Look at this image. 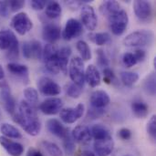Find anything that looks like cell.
Wrapping results in <instances>:
<instances>
[{"mask_svg":"<svg viewBox=\"0 0 156 156\" xmlns=\"http://www.w3.org/2000/svg\"><path fill=\"white\" fill-rule=\"evenodd\" d=\"M13 116V121L19 124L23 130L31 136H37L41 130V123L38 120L37 110L34 105L27 101H22L19 104V111Z\"/></svg>","mask_w":156,"mask_h":156,"instance_id":"cell-1","label":"cell"},{"mask_svg":"<svg viewBox=\"0 0 156 156\" xmlns=\"http://www.w3.org/2000/svg\"><path fill=\"white\" fill-rule=\"evenodd\" d=\"M154 33L150 30H137L127 35L123 38L126 47H144L151 45L154 41Z\"/></svg>","mask_w":156,"mask_h":156,"instance_id":"cell-2","label":"cell"},{"mask_svg":"<svg viewBox=\"0 0 156 156\" xmlns=\"http://www.w3.org/2000/svg\"><path fill=\"white\" fill-rule=\"evenodd\" d=\"M108 18H109L110 28L114 35L121 36L125 32L129 23L128 14L125 10L121 9L120 11L112 15Z\"/></svg>","mask_w":156,"mask_h":156,"instance_id":"cell-3","label":"cell"},{"mask_svg":"<svg viewBox=\"0 0 156 156\" xmlns=\"http://www.w3.org/2000/svg\"><path fill=\"white\" fill-rule=\"evenodd\" d=\"M69 73L72 82L83 88L85 82V70L83 60L80 57H74L71 59L69 68Z\"/></svg>","mask_w":156,"mask_h":156,"instance_id":"cell-4","label":"cell"},{"mask_svg":"<svg viewBox=\"0 0 156 156\" xmlns=\"http://www.w3.org/2000/svg\"><path fill=\"white\" fill-rule=\"evenodd\" d=\"M0 101L6 112L11 115L16 113V101L5 81H0Z\"/></svg>","mask_w":156,"mask_h":156,"instance_id":"cell-5","label":"cell"},{"mask_svg":"<svg viewBox=\"0 0 156 156\" xmlns=\"http://www.w3.org/2000/svg\"><path fill=\"white\" fill-rule=\"evenodd\" d=\"M12 27L21 36L26 35L33 27V23L27 13L20 12L13 16L11 19Z\"/></svg>","mask_w":156,"mask_h":156,"instance_id":"cell-6","label":"cell"},{"mask_svg":"<svg viewBox=\"0 0 156 156\" xmlns=\"http://www.w3.org/2000/svg\"><path fill=\"white\" fill-rule=\"evenodd\" d=\"M80 18H81V23L88 30L90 31L95 30L98 25V18L95 14L94 8L91 5H82L81 12H80Z\"/></svg>","mask_w":156,"mask_h":156,"instance_id":"cell-7","label":"cell"},{"mask_svg":"<svg viewBox=\"0 0 156 156\" xmlns=\"http://www.w3.org/2000/svg\"><path fill=\"white\" fill-rule=\"evenodd\" d=\"M39 91L46 96H57L60 93V86L48 77H41L37 80Z\"/></svg>","mask_w":156,"mask_h":156,"instance_id":"cell-8","label":"cell"},{"mask_svg":"<svg viewBox=\"0 0 156 156\" xmlns=\"http://www.w3.org/2000/svg\"><path fill=\"white\" fill-rule=\"evenodd\" d=\"M22 52H23V56L27 59H31V58L41 59L43 48L40 42H38L37 40L26 41L23 43Z\"/></svg>","mask_w":156,"mask_h":156,"instance_id":"cell-9","label":"cell"},{"mask_svg":"<svg viewBox=\"0 0 156 156\" xmlns=\"http://www.w3.org/2000/svg\"><path fill=\"white\" fill-rule=\"evenodd\" d=\"M82 31V24L75 18H70L66 23V26L62 33V37L65 40H71L73 38L80 37Z\"/></svg>","mask_w":156,"mask_h":156,"instance_id":"cell-10","label":"cell"},{"mask_svg":"<svg viewBox=\"0 0 156 156\" xmlns=\"http://www.w3.org/2000/svg\"><path fill=\"white\" fill-rule=\"evenodd\" d=\"M84 113V105L80 103L76 108H66L60 111V119L68 124L74 123L80 118L83 116Z\"/></svg>","mask_w":156,"mask_h":156,"instance_id":"cell-11","label":"cell"},{"mask_svg":"<svg viewBox=\"0 0 156 156\" xmlns=\"http://www.w3.org/2000/svg\"><path fill=\"white\" fill-rule=\"evenodd\" d=\"M62 101L59 98H49L39 105V110L47 115H55L62 110Z\"/></svg>","mask_w":156,"mask_h":156,"instance_id":"cell-12","label":"cell"},{"mask_svg":"<svg viewBox=\"0 0 156 156\" xmlns=\"http://www.w3.org/2000/svg\"><path fill=\"white\" fill-rule=\"evenodd\" d=\"M133 10L135 16L140 20H148L152 16L153 7L149 1L136 0L133 3Z\"/></svg>","mask_w":156,"mask_h":156,"instance_id":"cell-13","label":"cell"},{"mask_svg":"<svg viewBox=\"0 0 156 156\" xmlns=\"http://www.w3.org/2000/svg\"><path fill=\"white\" fill-rule=\"evenodd\" d=\"M16 46H19V44L13 31L9 29H4L0 31V49L1 50L7 51Z\"/></svg>","mask_w":156,"mask_h":156,"instance_id":"cell-14","label":"cell"},{"mask_svg":"<svg viewBox=\"0 0 156 156\" xmlns=\"http://www.w3.org/2000/svg\"><path fill=\"white\" fill-rule=\"evenodd\" d=\"M94 152L97 156H108L113 150L114 143L112 136L101 139V140H95L94 142Z\"/></svg>","mask_w":156,"mask_h":156,"instance_id":"cell-15","label":"cell"},{"mask_svg":"<svg viewBox=\"0 0 156 156\" xmlns=\"http://www.w3.org/2000/svg\"><path fill=\"white\" fill-rule=\"evenodd\" d=\"M42 36L44 40L48 42V44H53L60 38L61 31L60 27L53 23H48L44 26Z\"/></svg>","mask_w":156,"mask_h":156,"instance_id":"cell-16","label":"cell"},{"mask_svg":"<svg viewBox=\"0 0 156 156\" xmlns=\"http://www.w3.org/2000/svg\"><path fill=\"white\" fill-rule=\"evenodd\" d=\"M0 144L11 156H21L24 153V146L4 136H0Z\"/></svg>","mask_w":156,"mask_h":156,"instance_id":"cell-17","label":"cell"},{"mask_svg":"<svg viewBox=\"0 0 156 156\" xmlns=\"http://www.w3.org/2000/svg\"><path fill=\"white\" fill-rule=\"evenodd\" d=\"M90 101V104L92 107L103 109L110 103L111 99H110L109 94L106 91L99 90H95L91 93Z\"/></svg>","mask_w":156,"mask_h":156,"instance_id":"cell-18","label":"cell"},{"mask_svg":"<svg viewBox=\"0 0 156 156\" xmlns=\"http://www.w3.org/2000/svg\"><path fill=\"white\" fill-rule=\"evenodd\" d=\"M71 137H72L73 141L80 143V144L89 143L92 138L91 133H90V130L86 125L76 126L71 133Z\"/></svg>","mask_w":156,"mask_h":156,"instance_id":"cell-19","label":"cell"},{"mask_svg":"<svg viewBox=\"0 0 156 156\" xmlns=\"http://www.w3.org/2000/svg\"><path fill=\"white\" fill-rule=\"evenodd\" d=\"M47 129L50 133L61 139H64L69 134L68 129L65 128L62 123L56 119H50L47 122Z\"/></svg>","mask_w":156,"mask_h":156,"instance_id":"cell-20","label":"cell"},{"mask_svg":"<svg viewBox=\"0 0 156 156\" xmlns=\"http://www.w3.org/2000/svg\"><path fill=\"white\" fill-rule=\"evenodd\" d=\"M70 55H71V48L68 46L63 47L60 49H58L57 51V58H58L59 70L65 75L68 73V62Z\"/></svg>","mask_w":156,"mask_h":156,"instance_id":"cell-21","label":"cell"},{"mask_svg":"<svg viewBox=\"0 0 156 156\" xmlns=\"http://www.w3.org/2000/svg\"><path fill=\"white\" fill-rule=\"evenodd\" d=\"M101 74L97 67L89 65L85 70V81H87L90 87L95 88L101 84Z\"/></svg>","mask_w":156,"mask_h":156,"instance_id":"cell-22","label":"cell"},{"mask_svg":"<svg viewBox=\"0 0 156 156\" xmlns=\"http://www.w3.org/2000/svg\"><path fill=\"white\" fill-rule=\"evenodd\" d=\"M7 69L11 74L26 80V83H27V81H28V69L27 66L19 64V63L11 62V63L7 64Z\"/></svg>","mask_w":156,"mask_h":156,"instance_id":"cell-23","label":"cell"},{"mask_svg":"<svg viewBox=\"0 0 156 156\" xmlns=\"http://www.w3.org/2000/svg\"><path fill=\"white\" fill-rule=\"evenodd\" d=\"M0 132L2 133V136L8 138V139H21L22 135L21 133L13 125L9 123H2L0 126Z\"/></svg>","mask_w":156,"mask_h":156,"instance_id":"cell-24","label":"cell"},{"mask_svg":"<svg viewBox=\"0 0 156 156\" xmlns=\"http://www.w3.org/2000/svg\"><path fill=\"white\" fill-rule=\"evenodd\" d=\"M121 9H122L121 5L117 1H106V2H103L100 6L101 13L108 17L117 13Z\"/></svg>","mask_w":156,"mask_h":156,"instance_id":"cell-25","label":"cell"},{"mask_svg":"<svg viewBox=\"0 0 156 156\" xmlns=\"http://www.w3.org/2000/svg\"><path fill=\"white\" fill-rule=\"evenodd\" d=\"M91 137L95 140H101L111 136L109 130L102 124H95L90 129Z\"/></svg>","mask_w":156,"mask_h":156,"instance_id":"cell-26","label":"cell"},{"mask_svg":"<svg viewBox=\"0 0 156 156\" xmlns=\"http://www.w3.org/2000/svg\"><path fill=\"white\" fill-rule=\"evenodd\" d=\"M132 111L138 118H145L149 112V107L143 101H133L132 103Z\"/></svg>","mask_w":156,"mask_h":156,"instance_id":"cell-27","label":"cell"},{"mask_svg":"<svg viewBox=\"0 0 156 156\" xmlns=\"http://www.w3.org/2000/svg\"><path fill=\"white\" fill-rule=\"evenodd\" d=\"M61 11L62 10H61L60 5L58 2L51 1L47 4L45 14L48 17L55 19V18H58L61 15Z\"/></svg>","mask_w":156,"mask_h":156,"instance_id":"cell-28","label":"cell"},{"mask_svg":"<svg viewBox=\"0 0 156 156\" xmlns=\"http://www.w3.org/2000/svg\"><path fill=\"white\" fill-rule=\"evenodd\" d=\"M89 38L93 41L95 44L99 46L106 45L111 41V36L107 32H101V33H93L89 34Z\"/></svg>","mask_w":156,"mask_h":156,"instance_id":"cell-29","label":"cell"},{"mask_svg":"<svg viewBox=\"0 0 156 156\" xmlns=\"http://www.w3.org/2000/svg\"><path fill=\"white\" fill-rule=\"evenodd\" d=\"M77 49L80 54V58L82 60H90L91 58V52L89 45L84 40H80L76 44Z\"/></svg>","mask_w":156,"mask_h":156,"instance_id":"cell-30","label":"cell"},{"mask_svg":"<svg viewBox=\"0 0 156 156\" xmlns=\"http://www.w3.org/2000/svg\"><path fill=\"white\" fill-rule=\"evenodd\" d=\"M121 79L124 85L131 87L137 82L139 80V75L136 72L132 71H122L121 73Z\"/></svg>","mask_w":156,"mask_h":156,"instance_id":"cell-31","label":"cell"},{"mask_svg":"<svg viewBox=\"0 0 156 156\" xmlns=\"http://www.w3.org/2000/svg\"><path fill=\"white\" fill-rule=\"evenodd\" d=\"M144 89L145 90V92L151 96H154L155 95V90H156V86H155V75L154 73L150 74L144 83Z\"/></svg>","mask_w":156,"mask_h":156,"instance_id":"cell-32","label":"cell"},{"mask_svg":"<svg viewBox=\"0 0 156 156\" xmlns=\"http://www.w3.org/2000/svg\"><path fill=\"white\" fill-rule=\"evenodd\" d=\"M45 66H46V69H48V71L52 73V74H58L60 72L57 54L47 58V59H45Z\"/></svg>","mask_w":156,"mask_h":156,"instance_id":"cell-33","label":"cell"},{"mask_svg":"<svg viewBox=\"0 0 156 156\" xmlns=\"http://www.w3.org/2000/svg\"><path fill=\"white\" fill-rule=\"evenodd\" d=\"M42 145L44 146V148L46 149V151L48 153V154L50 156H63V153L61 149L56 144L44 141L42 142Z\"/></svg>","mask_w":156,"mask_h":156,"instance_id":"cell-34","label":"cell"},{"mask_svg":"<svg viewBox=\"0 0 156 156\" xmlns=\"http://www.w3.org/2000/svg\"><path fill=\"white\" fill-rule=\"evenodd\" d=\"M24 96L26 98V101L32 104L35 105L37 101H38V93L37 90L34 88H27L24 90Z\"/></svg>","mask_w":156,"mask_h":156,"instance_id":"cell-35","label":"cell"},{"mask_svg":"<svg viewBox=\"0 0 156 156\" xmlns=\"http://www.w3.org/2000/svg\"><path fill=\"white\" fill-rule=\"evenodd\" d=\"M81 92H82V87H80L73 82L67 85L66 93L69 97H70L72 99H78L80 96Z\"/></svg>","mask_w":156,"mask_h":156,"instance_id":"cell-36","label":"cell"},{"mask_svg":"<svg viewBox=\"0 0 156 156\" xmlns=\"http://www.w3.org/2000/svg\"><path fill=\"white\" fill-rule=\"evenodd\" d=\"M63 146L66 154L68 155H72L75 151V144L71 137V135H68L63 139Z\"/></svg>","mask_w":156,"mask_h":156,"instance_id":"cell-37","label":"cell"},{"mask_svg":"<svg viewBox=\"0 0 156 156\" xmlns=\"http://www.w3.org/2000/svg\"><path fill=\"white\" fill-rule=\"evenodd\" d=\"M57 51H58V48L55 47V45L53 44H47L44 48H43V52H42V58L45 59L54 56L57 54Z\"/></svg>","mask_w":156,"mask_h":156,"instance_id":"cell-38","label":"cell"},{"mask_svg":"<svg viewBox=\"0 0 156 156\" xmlns=\"http://www.w3.org/2000/svg\"><path fill=\"white\" fill-rule=\"evenodd\" d=\"M104 113H105V111L103 109L95 108V107L91 106V108H90L88 110L87 118L91 119V120H96V119H99L100 117H101Z\"/></svg>","mask_w":156,"mask_h":156,"instance_id":"cell-39","label":"cell"},{"mask_svg":"<svg viewBox=\"0 0 156 156\" xmlns=\"http://www.w3.org/2000/svg\"><path fill=\"white\" fill-rule=\"evenodd\" d=\"M122 63L126 68H132L137 63V61H136V59L134 58V55L133 53L126 52L122 56Z\"/></svg>","mask_w":156,"mask_h":156,"instance_id":"cell-40","label":"cell"},{"mask_svg":"<svg viewBox=\"0 0 156 156\" xmlns=\"http://www.w3.org/2000/svg\"><path fill=\"white\" fill-rule=\"evenodd\" d=\"M97 58H98V64L101 68H108L109 67V59L102 49L97 50Z\"/></svg>","mask_w":156,"mask_h":156,"instance_id":"cell-41","label":"cell"},{"mask_svg":"<svg viewBox=\"0 0 156 156\" xmlns=\"http://www.w3.org/2000/svg\"><path fill=\"white\" fill-rule=\"evenodd\" d=\"M147 133L151 136L153 140H154L156 137V117L155 115H153L150 121L147 123Z\"/></svg>","mask_w":156,"mask_h":156,"instance_id":"cell-42","label":"cell"},{"mask_svg":"<svg viewBox=\"0 0 156 156\" xmlns=\"http://www.w3.org/2000/svg\"><path fill=\"white\" fill-rule=\"evenodd\" d=\"M103 75H104V80L107 83H116L117 82V79L116 76L113 72L112 69H111L110 68H105L103 69Z\"/></svg>","mask_w":156,"mask_h":156,"instance_id":"cell-43","label":"cell"},{"mask_svg":"<svg viewBox=\"0 0 156 156\" xmlns=\"http://www.w3.org/2000/svg\"><path fill=\"white\" fill-rule=\"evenodd\" d=\"M7 5H8V8L12 11V12H16L18 10H20L24 5H25V1L22 0H12V1H7Z\"/></svg>","mask_w":156,"mask_h":156,"instance_id":"cell-44","label":"cell"},{"mask_svg":"<svg viewBox=\"0 0 156 156\" xmlns=\"http://www.w3.org/2000/svg\"><path fill=\"white\" fill-rule=\"evenodd\" d=\"M30 5H31L33 9L41 10L47 5V1H45V0H32L30 2Z\"/></svg>","mask_w":156,"mask_h":156,"instance_id":"cell-45","label":"cell"},{"mask_svg":"<svg viewBox=\"0 0 156 156\" xmlns=\"http://www.w3.org/2000/svg\"><path fill=\"white\" fill-rule=\"evenodd\" d=\"M134 58L137 62H143L146 58V52L144 49L138 48L134 51Z\"/></svg>","mask_w":156,"mask_h":156,"instance_id":"cell-46","label":"cell"},{"mask_svg":"<svg viewBox=\"0 0 156 156\" xmlns=\"http://www.w3.org/2000/svg\"><path fill=\"white\" fill-rule=\"evenodd\" d=\"M118 135L122 140H129L132 137V132L127 128H122L119 131Z\"/></svg>","mask_w":156,"mask_h":156,"instance_id":"cell-47","label":"cell"},{"mask_svg":"<svg viewBox=\"0 0 156 156\" xmlns=\"http://www.w3.org/2000/svg\"><path fill=\"white\" fill-rule=\"evenodd\" d=\"M9 13V8L7 5V1H0V16H7Z\"/></svg>","mask_w":156,"mask_h":156,"instance_id":"cell-48","label":"cell"},{"mask_svg":"<svg viewBox=\"0 0 156 156\" xmlns=\"http://www.w3.org/2000/svg\"><path fill=\"white\" fill-rule=\"evenodd\" d=\"M85 2H87V1H69V2H68L67 4H68V5L69 6H70L71 8H73V9H77L79 6H80V5H84V3Z\"/></svg>","mask_w":156,"mask_h":156,"instance_id":"cell-49","label":"cell"},{"mask_svg":"<svg viewBox=\"0 0 156 156\" xmlns=\"http://www.w3.org/2000/svg\"><path fill=\"white\" fill-rule=\"evenodd\" d=\"M27 156H43V154L35 148H29L27 151Z\"/></svg>","mask_w":156,"mask_h":156,"instance_id":"cell-50","label":"cell"},{"mask_svg":"<svg viewBox=\"0 0 156 156\" xmlns=\"http://www.w3.org/2000/svg\"><path fill=\"white\" fill-rule=\"evenodd\" d=\"M79 156H96V154L90 151H83L80 154Z\"/></svg>","mask_w":156,"mask_h":156,"instance_id":"cell-51","label":"cell"},{"mask_svg":"<svg viewBox=\"0 0 156 156\" xmlns=\"http://www.w3.org/2000/svg\"><path fill=\"white\" fill-rule=\"evenodd\" d=\"M5 77V73H4V70L2 69V67L0 66V80H2Z\"/></svg>","mask_w":156,"mask_h":156,"instance_id":"cell-52","label":"cell"}]
</instances>
